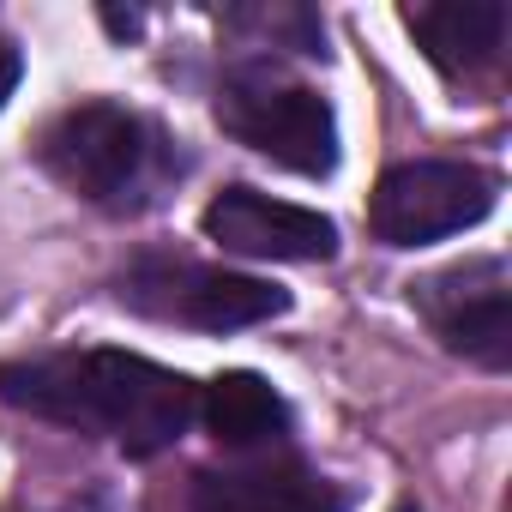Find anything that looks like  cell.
<instances>
[{
	"label": "cell",
	"mask_w": 512,
	"mask_h": 512,
	"mask_svg": "<svg viewBox=\"0 0 512 512\" xmlns=\"http://www.w3.org/2000/svg\"><path fill=\"white\" fill-rule=\"evenodd\" d=\"M0 398L43 422L103 434L127 452H163L193 422V386L133 350H55L0 368Z\"/></svg>",
	"instance_id": "obj_1"
},
{
	"label": "cell",
	"mask_w": 512,
	"mask_h": 512,
	"mask_svg": "<svg viewBox=\"0 0 512 512\" xmlns=\"http://www.w3.org/2000/svg\"><path fill=\"white\" fill-rule=\"evenodd\" d=\"M151 157H157L151 127L121 103H79L43 133V169L97 205H121L127 193H139Z\"/></svg>",
	"instance_id": "obj_2"
},
{
	"label": "cell",
	"mask_w": 512,
	"mask_h": 512,
	"mask_svg": "<svg viewBox=\"0 0 512 512\" xmlns=\"http://www.w3.org/2000/svg\"><path fill=\"white\" fill-rule=\"evenodd\" d=\"M494 193H500V181L488 169L422 157V163H398L380 175V187L368 199V223L386 247H422V241L482 223L494 211Z\"/></svg>",
	"instance_id": "obj_3"
},
{
	"label": "cell",
	"mask_w": 512,
	"mask_h": 512,
	"mask_svg": "<svg viewBox=\"0 0 512 512\" xmlns=\"http://www.w3.org/2000/svg\"><path fill=\"white\" fill-rule=\"evenodd\" d=\"M217 121L253 145L260 157H272L278 169L296 175H332L338 169V121L332 103L302 91V85H272V79H235L217 97Z\"/></svg>",
	"instance_id": "obj_4"
},
{
	"label": "cell",
	"mask_w": 512,
	"mask_h": 512,
	"mask_svg": "<svg viewBox=\"0 0 512 512\" xmlns=\"http://www.w3.org/2000/svg\"><path fill=\"white\" fill-rule=\"evenodd\" d=\"M127 296H133L145 314L181 320V326H199V332H235V326H260V320L284 314V290H272V284H260V278L187 266V260L139 266V272L127 278Z\"/></svg>",
	"instance_id": "obj_5"
},
{
	"label": "cell",
	"mask_w": 512,
	"mask_h": 512,
	"mask_svg": "<svg viewBox=\"0 0 512 512\" xmlns=\"http://www.w3.org/2000/svg\"><path fill=\"white\" fill-rule=\"evenodd\" d=\"M205 235L223 253L241 260H332L338 229L332 217L290 205V199H266L253 187H229L205 205Z\"/></svg>",
	"instance_id": "obj_6"
},
{
	"label": "cell",
	"mask_w": 512,
	"mask_h": 512,
	"mask_svg": "<svg viewBox=\"0 0 512 512\" xmlns=\"http://www.w3.org/2000/svg\"><path fill=\"white\" fill-rule=\"evenodd\" d=\"M193 512H344V494L302 464H235L199 476Z\"/></svg>",
	"instance_id": "obj_7"
},
{
	"label": "cell",
	"mask_w": 512,
	"mask_h": 512,
	"mask_svg": "<svg viewBox=\"0 0 512 512\" xmlns=\"http://www.w3.org/2000/svg\"><path fill=\"white\" fill-rule=\"evenodd\" d=\"M422 308L434 320V332L446 338V350L482 362V368H506L512 362V302L500 290V278L488 272L482 290H464L458 272L422 284Z\"/></svg>",
	"instance_id": "obj_8"
},
{
	"label": "cell",
	"mask_w": 512,
	"mask_h": 512,
	"mask_svg": "<svg viewBox=\"0 0 512 512\" xmlns=\"http://www.w3.org/2000/svg\"><path fill=\"white\" fill-rule=\"evenodd\" d=\"M404 31L440 73H482L506 43L500 0H446V7H404Z\"/></svg>",
	"instance_id": "obj_9"
},
{
	"label": "cell",
	"mask_w": 512,
	"mask_h": 512,
	"mask_svg": "<svg viewBox=\"0 0 512 512\" xmlns=\"http://www.w3.org/2000/svg\"><path fill=\"white\" fill-rule=\"evenodd\" d=\"M193 410L205 416L211 440H217V446H235V452L272 446V440H284V428H290V404L272 392V380L247 374V368H235V374H217Z\"/></svg>",
	"instance_id": "obj_10"
},
{
	"label": "cell",
	"mask_w": 512,
	"mask_h": 512,
	"mask_svg": "<svg viewBox=\"0 0 512 512\" xmlns=\"http://www.w3.org/2000/svg\"><path fill=\"white\" fill-rule=\"evenodd\" d=\"M19 73H25V61H19V49L0 37V109H7V97L19 91Z\"/></svg>",
	"instance_id": "obj_11"
}]
</instances>
